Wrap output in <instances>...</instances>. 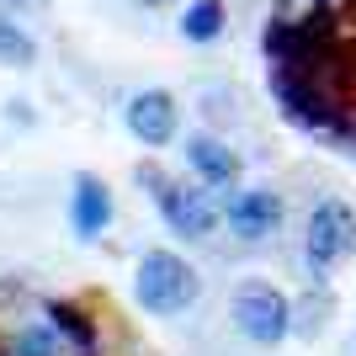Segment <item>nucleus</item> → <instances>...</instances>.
<instances>
[{
	"instance_id": "1",
	"label": "nucleus",
	"mask_w": 356,
	"mask_h": 356,
	"mask_svg": "<svg viewBox=\"0 0 356 356\" xmlns=\"http://www.w3.org/2000/svg\"><path fill=\"white\" fill-rule=\"evenodd\" d=\"M197 293H202V282H197V271L186 266L176 250H149L144 261H138V277H134L138 309L160 314V319H170V314L192 309Z\"/></svg>"
},
{
	"instance_id": "2",
	"label": "nucleus",
	"mask_w": 356,
	"mask_h": 356,
	"mask_svg": "<svg viewBox=\"0 0 356 356\" xmlns=\"http://www.w3.org/2000/svg\"><path fill=\"white\" fill-rule=\"evenodd\" d=\"M351 250H356V213L346 208L341 197H325V202L309 213L303 255H309V266H314V271H330V266H341Z\"/></svg>"
},
{
	"instance_id": "3",
	"label": "nucleus",
	"mask_w": 356,
	"mask_h": 356,
	"mask_svg": "<svg viewBox=\"0 0 356 356\" xmlns=\"http://www.w3.org/2000/svg\"><path fill=\"white\" fill-rule=\"evenodd\" d=\"M234 325H239L245 341L277 346L287 330H293V303H287L271 282H245L234 293Z\"/></svg>"
},
{
	"instance_id": "4",
	"label": "nucleus",
	"mask_w": 356,
	"mask_h": 356,
	"mask_svg": "<svg viewBox=\"0 0 356 356\" xmlns=\"http://www.w3.org/2000/svg\"><path fill=\"white\" fill-rule=\"evenodd\" d=\"M138 181H144V186H154V202H160L165 223H170L176 234H186V239L213 234V223H218V208L208 202V192H192V186H181V181L160 176L154 165H144V170H138Z\"/></svg>"
},
{
	"instance_id": "5",
	"label": "nucleus",
	"mask_w": 356,
	"mask_h": 356,
	"mask_svg": "<svg viewBox=\"0 0 356 356\" xmlns=\"http://www.w3.org/2000/svg\"><path fill=\"white\" fill-rule=\"evenodd\" d=\"M122 122H128V134H134L144 149H160V144L176 138L181 106H176L170 90H138L134 102H128V112H122Z\"/></svg>"
},
{
	"instance_id": "6",
	"label": "nucleus",
	"mask_w": 356,
	"mask_h": 356,
	"mask_svg": "<svg viewBox=\"0 0 356 356\" xmlns=\"http://www.w3.org/2000/svg\"><path fill=\"white\" fill-rule=\"evenodd\" d=\"M223 218H229V229H234L239 239H266L277 234V223H282V197L277 192H239L223 202Z\"/></svg>"
},
{
	"instance_id": "7",
	"label": "nucleus",
	"mask_w": 356,
	"mask_h": 356,
	"mask_svg": "<svg viewBox=\"0 0 356 356\" xmlns=\"http://www.w3.org/2000/svg\"><path fill=\"white\" fill-rule=\"evenodd\" d=\"M70 218L80 239H102L112 223V192L96 176H74V197H70Z\"/></svg>"
},
{
	"instance_id": "8",
	"label": "nucleus",
	"mask_w": 356,
	"mask_h": 356,
	"mask_svg": "<svg viewBox=\"0 0 356 356\" xmlns=\"http://www.w3.org/2000/svg\"><path fill=\"white\" fill-rule=\"evenodd\" d=\"M186 160H192V170L208 186H229V181H239V154L223 138H208V134H197L186 138Z\"/></svg>"
},
{
	"instance_id": "9",
	"label": "nucleus",
	"mask_w": 356,
	"mask_h": 356,
	"mask_svg": "<svg viewBox=\"0 0 356 356\" xmlns=\"http://www.w3.org/2000/svg\"><path fill=\"white\" fill-rule=\"evenodd\" d=\"M48 325H54L64 341H70L74 356H96V325H90V319L74 309V303H48Z\"/></svg>"
},
{
	"instance_id": "10",
	"label": "nucleus",
	"mask_w": 356,
	"mask_h": 356,
	"mask_svg": "<svg viewBox=\"0 0 356 356\" xmlns=\"http://www.w3.org/2000/svg\"><path fill=\"white\" fill-rule=\"evenodd\" d=\"M0 64H11V70H32V64H38V43H32V32L22 27L6 6H0Z\"/></svg>"
},
{
	"instance_id": "11",
	"label": "nucleus",
	"mask_w": 356,
	"mask_h": 356,
	"mask_svg": "<svg viewBox=\"0 0 356 356\" xmlns=\"http://www.w3.org/2000/svg\"><path fill=\"white\" fill-rule=\"evenodd\" d=\"M223 32V0H192L181 16V38L186 43H213Z\"/></svg>"
},
{
	"instance_id": "12",
	"label": "nucleus",
	"mask_w": 356,
	"mask_h": 356,
	"mask_svg": "<svg viewBox=\"0 0 356 356\" xmlns=\"http://www.w3.org/2000/svg\"><path fill=\"white\" fill-rule=\"evenodd\" d=\"M6 11H32V6H43V0H0Z\"/></svg>"
},
{
	"instance_id": "13",
	"label": "nucleus",
	"mask_w": 356,
	"mask_h": 356,
	"mask_svg": "<svg viewBox=\"0 0 356 356\" xmlns=\"http://www.w3.org/2000/svg\"><path fill=\"white\" fill-rule=\"evenodd\" d=\"M138 6H170V0H138Z\"/></svg>"
}]
</instances>
